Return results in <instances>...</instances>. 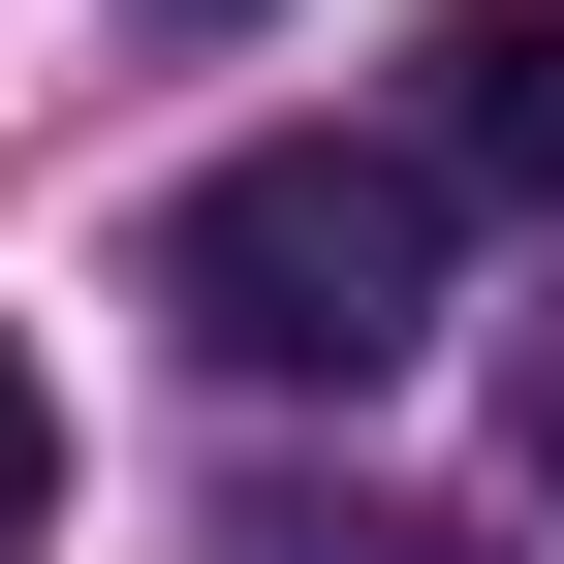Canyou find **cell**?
Returning <instances> with one entry per match:
<instances>
[{
    "label": "cell",
    "instance_id": "cell-1",
    "mask_svg": "<svg viewBox=\"0 0 564 564\" xmlns=\"http://www.w3.org/2000/svg\"><path fill=\"white\" fill-rule=\"evenodd\" d=\"M158 314L220 345L251 408H377L408 345H440V158H408V126H251L158 220Z\"/></svg>",
    "mask_w": 564,
    "mask_h": 564
},
{
    "label": "cell",
    "instance_id": "cell-2",
    "mask_svg": "<svg viewBox=\"0 0 564 564\" xmlns=\"http://www.w3.org/2000/svg\"><path fill=\"white\" fill-rule=\"evenodd\" d=\"M408 158L564 220V0H440V63H408Z\"/></svg>",
    "mask_w": 564,
    "mask_h": 564
},
{
    "label": "cell",
    "instance_id": "cell-3",
    "mask_svg": "<svg viewBox=\"0 0 564 564\" xmlns=\"http://www.w3.org/2000/svg\"><path fill=\"white\" fill-rule=\"evenodd\" d=\"M220 564H440L408 502H220Z\"/></svg>",
    "mask_w": 564,
    "mask_h": 564
},
{
    "label": "cell",
    "instance_id": "cell-4",
    "mask_svg": "<svg viewBox=\"0 0 564 564\" xmlns=\"http://www.w3.org/2000/svg\"><path fill=\"white\" fill-rule=\"evenodd\" d=\"M63 533V408H32V345H0V564Z\"/></svg>",
    "mask_w": 564,
    "mask_h": 564
},
{
    "label": "cell",
    "instance_id": "cell-5",
    "mask_svg": "<svg viewBox=\"0 0 564 564\" xmlns=\"http://www.w3.org/2000/svg\"><path fill=\"white\" fill-rule=\"evenodd\" d=\"M533 502H564V345H533Z\"/></svg>",
    "mask_w": 564,
    "mask_h": 564
},
{
    "label": "cell",
    "instance_id": "cell-6",
    "mask_svg": "<svg viewBox=\"0 0 564 564\" xmlns=\"http://www.w3.org/2000/svg\"><path fill=\"white\" fill-rule=\"evenodd\" d=\"M158 32H251V0H158Z\"/></svg>",
    "mask_w": 564,
    "mask_h": 564
}]
</instances>
